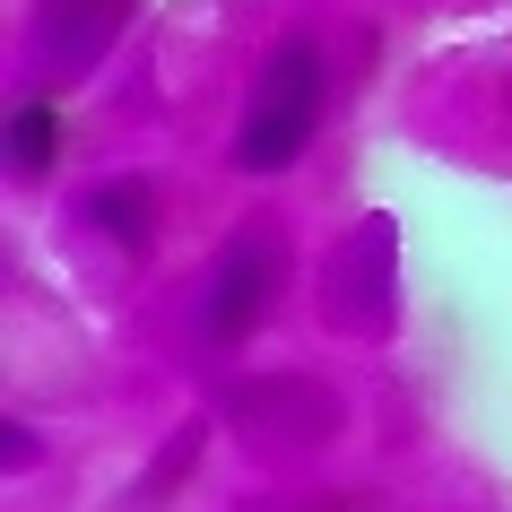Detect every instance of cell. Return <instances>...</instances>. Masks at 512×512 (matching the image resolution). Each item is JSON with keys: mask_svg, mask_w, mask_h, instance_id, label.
<instances>
[{"mask_svg": "<svg viewBox=\"0 0 512 512\" xmlns=\"http://www.w3.org/2000/svg\"><path fill=\"white\" fill-rule=\"evenodd\" d=\"M322 96H330L322 44H313V35H278L270 53H261V70H252V96H243V113H235L226 165L252 174V183L287 174V165L313 148V131H322Z\"/></svg>", "mask_w": 512, "mask_h": 512, "instance_id": "6da1fadb", "label": "cell"}, {"mask_svg": "<svg viewBox=\"0 0 512 512\" xmlns=\"http://www.w3.org/2000/svg\"><path fill=\"white\" fill-rule=\"evenodd\" d=\"M287 287V243H278L270 217H243L235 235L217 243L209 278H200V313H191V330H200V348H243L252 330L270 322V296Z\"/></svg>", "mask_w": 512, "mask_h": 512, "instance_id": "7a4b0ae2", "label": "cell"}, {"mask_svg": "<svg viewBox=\"0 0 512 512\" xmlns=\"http://www.w3.org/2000/svg\"><path fill=\"white\" fill-rule=\"evenodd\" d=\"M322 322L348 330V339H382V330L400 322V235H391V217H356L348 235L330 243L322 261Z\"/></svg>", "mask_w": 512, "mask_h": 512, "instance_id": "3957f363", "label": "cell"}, {"mask_svg": "<svg viewBox=\"0 0 512 512\" xmlns=\"http://www.w3.org/2000/svg\"><path fill=\"white\" fill-rule=\"evenodd\" d=\"M226 417L243 426V443H261V452H322L330 434H339V391L313 374H270V382H243Z\"/></svg>", "mask_w": 512, "mask_h": 512, "instance_id": "277c9868", "label": "cell"}, {"mask_svg": "<svg viewBox=\"0 0 512 512\" xmlns=\"http://www.w3.org/2000/svg\"><path fill=\"white\" fill-rule=\"evenodd\" d=\"M131 18H139V0H35V27H27L35 79H87L122 44Z\"/></svg>", "mask_w": 512, "mask_h": 512, "instance_id": "5b68a950", "label": "cell"}, {"mask_svg": "<svg viewBox=\"0 0 512 512\" xmlns=\"http://www.w3.org/2000/svg\"><path fill=\"white\" fill-rule=\"evenodd\" d=\"M79 226H96V235H113L122 252H139V243H148V226H157V191L139 183V174L96 183V191L79 200Z\"/></svg>", "mask_w": 512, "mask_h": 512, "instance_id": "8992f818", "label": "cell"}, {"mask_svg": "<svg viewBox=\"0 0 512 512\" xmlns=\"http://www.w3.org/2000/svg\"><path fill=\"white\" fill-rule=\"evenodd\" d=\"M53 148H61V113L44 105V96H27V105L9 113V174H53Z\"/></svg>", "mask_w": 512, "mask_h": 512, "instance_id": "52a82bcc", "label": "cell"}, {"mask_svg": "<svg viewBox=\"0 0 512 512\" xmlns=\"http://www.w3.org/2000/svg\"><path fill=\"white\" fill-rule=\"evenodd\" d=\"M200 434H209V426H183V434H174V460L139 478V504H165V495H174V486L191 478V460H200Z\"/></svg>", "mask_w": 512, "mask_h": 512, "instance_id": "ba28073f", "label": "cell"}, {"mask_svg": "<svg viewBox=\"0 0 512 512\" xmlns=\"http://www.w3.org/2000/svg\"><path fill=\"white\" fill-rule=\"evenodd\" d=\"M0 460H9V478H18V469H35V460H44L35 426H18V417H9V426H0Z\"/></svg>", "mask_w": 512, "mask_h": 512, "instance_id": "9c48e42d", "label": "cell"}]
</instances>
